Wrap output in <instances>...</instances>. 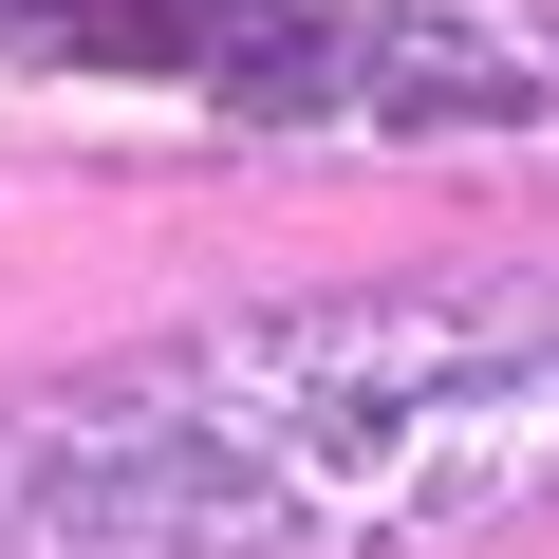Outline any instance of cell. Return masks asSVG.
<instances>
[{"instance_id":"cell-1","label":"cell","mask_w":559,"mask_h":559,"mask_svg":"<svg viewBox=\"0 0 559 559\" xmlns=\"http://www.w3.org/2000/svg\"><path fill=\"white\" fill-rule=\"evenodd\" d=\"M0 57H94V75H205V94H299L336 38L299 0H0Z\"/></svg>"}]
</instances>
